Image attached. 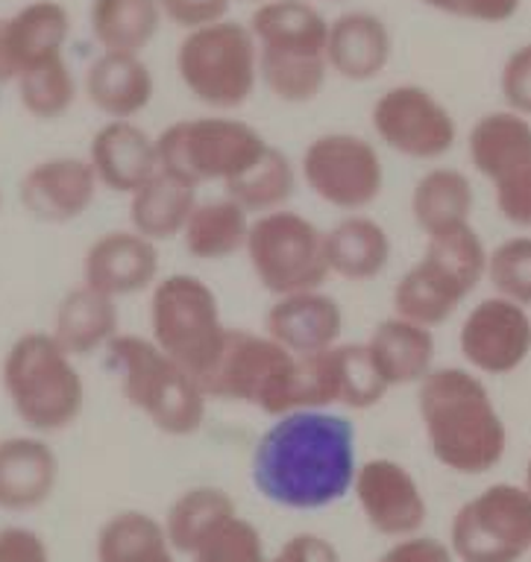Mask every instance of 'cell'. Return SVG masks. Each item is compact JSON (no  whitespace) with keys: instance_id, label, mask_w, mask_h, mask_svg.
I'll return each mask as SVG.
<instances>
[{"instance_id":"27","label":"cell","mask_w":531,"mask_h":562,"mask_svg":"<svg viewBox=\"0 0 531 562\" xmlns=\"http://www.w3.org/2000/svg\"><path fill=\"white\" fill-rule=\"evenodd\" d=\"M381 381L394 386L420 384L434 369V334L425 325H417L402 316L381 319L364 342Z\"/></svg>"},{"instance_id":"8","label":"cell","mask_w":531,"mask_h":562,"mask_svg":"<svg viewBox=\"0 0 531 562\" xmlns=\"http://www.w3.org/2000/svg\"><path fill=\"white\" fill-rule=\"evenodd\" d=\"M147 323L151 340L203 386L230 334L218 293L195 272L159 276L151 288Z\"/></svg>"},{"instance_id":"18","label":"cell","mask_w":531,"mask_h":562,"mask_svg":"<svg viewBox=\"0 0 531 562\" xmlns=\"http://www.w3.org/2000/svg\"><path fill=\"white\" fill-rule=\"evenodd\" d=\"M100 182L89 158L51 156L42 158L21 176V209L38 223L63 226L80 220L98 196Z\"/></svg>"},{"instance_id":"42","label":"cell","mask_w":531,"mask_h":562,"mask_svg":"<svg viewBox=\"0 0 531 562\" xmlns=\"http://www.w3.org/2000/svg\"><path fill=\"white\" fill-rule=\"evenodd\" d=\"M423 7L438 9L443 15L478 21V24H502L520 12L522 0H420Z\"/></svg>"},{"instance_id":"45","label":"cell","mask_w":531,"mask_h":562,"mask_svg":"<svg viewBox=\"0 0 531 562\" xmlns=\"http://www.w3.org/2000/svg\"><path fill=\"white\" fill-rule=\"evenodd\" d=\"M376 562H455V557L450 544L441 539L414 533L406 539H394V544Z\"/></svg>"},{"instance_id":"6","label":"cell","mask_w":531,"mask_h":562,"mask_svg":"<svg viewBox=\"0 0 531 562\" xmlns=\"http://www.w3.org/2000/svg\"><path fill=\"white\" fill-rule=\"evenodd\" d=\"M487 272V249L469 223L425 235L420 261L397 281L394 311L434 328L450 319Z\"/></svg>"},{"instance_id":"13","label":"cell","mask_w":531,"mask_h":562,"mask_svg":"<svg viewBox=\"0 0 531 562\" xmlns=\"http://www.w3.org/2000/svg\"><path fill=\"white\" fill-rule=\"evenodd\" d=\"M458 562H520L531 551V495L517 483H494L461 504L450 527Z\"/></svg>"},{"instance_id":"48","label":"cell","mask_w":531,"mask_h":562,"mask_svg":"<svg viewBox=\"0 0 531 562\" xmlns=\"http://www.w3.org/2000/svg\"><path fill=\"white\" fill-rule=\"evenodd\" d=\"M522 486H526V492L531 495V460H529V465H526V483H522Z\"/></svg>"},{"instance_id":"40","label":"cell","mask_w":531,"mask_h":562,"mask_svg":"<svg viewBox=\"0 0 531 562\" xmlns=\"http://www.w3.org/2000/svg\"><path fill=\"white\" fill-rule=\"evenodd\" d=\"M494 184L496 211L505 223L531 232V158L511 167Z\"/></svg>"},{"instance_id":"2","label":"cell","mask_w":531,"mask_h":562,"mask_svg":"<svg viewBox=\"0 0 531 562\" xmlns=\"http://www.w3.org/2000/svg\"><path fill=\"white\" fill-rule=\"evenodd\" d=\"M417 386V407L434 460L455 474L496 469L508 448V430L482 378L469 369L441 367Z\"/></svg>"},{"instance_id":"20","label":"cell","mask_w":531,"mask_h":562,"mask_svg":"<svg viewBox=\"0 0 531 562\" xmlns=\"http://www.w3.org/2000/svg\"><path fill=\"white\" fill-rule=\"evenodd\" d=\"M265 334L294 355H318L341 342L344 311L323 288L276 296L265 314Z\"/></svg>"},{"instance_id":"46","label":"cell","mask_w":531,"mask_h":562,"mask_svg":"<svg viewBox=\"0 0 531 562\" xmlns=\"http://www.w3.org/2000/svg\"><path fill=\"white\" fill-rule=\"evenodd\" d=\"M270 562H341V553L327 536L294 533L279 544Z\"/></svg>"},{"instance_id":"7","label":"cell","mask_w":531,"mask_h":562,"mask_svg":"<svg viewBox=\"0 0 531 562\" xmlns=\"http://www.w3.org/2000/svg\"><path fill=\"white\" fill-rule=\"evenodd\" d=\"M267 147L270 140L253 123L221 112L174 121L156 135V158L162 173L195 188L200 184L226 188L241 173H247L265 156Z\"/></svg>"},{"instance_id":"14","label":"cell","mask_w":531,"mask_h":562,"mask_svg":"<svg viewBox=\"0 0 531 562\" xmlns=\"http://www.w3.org/2000/svg\"><path fill=\"white\" fill-rule=\"evenodd\" d=\"M376 138L397 156L414 161H438L455 147V117L423 86L402 82L376 97L370 109Z\"/></svg>"},{"instance_id":"26","label":"cell","mask_w":531,"mask_h":562,"mask_svg":"<svg viewBox=\"0 0 531 562\" xmlns=\"http://www.w3.org/2000/svg\"><path fill=\"white\" fill-rule=\"evenodd\" d=\"M329 272L350 284H367L379 279L390 263V235L379 220L367 214H344L335 226L323 232Z\"/></svg>"},{"instance_id":"11","label":"cell","mask_w":531,"mask_h":562,"mask_svg":"<svg viewBox=\"0 0 531 562\" xmlns=\"http://www.w3.org/2000/svg\"><path fill=\"white\" fill-rule=\"evenodd\" d=\"M244 255L262 290L274 299L300 290H318L332 276L323 228L294 209L253 217Z\"/></svg>"},{"instance_id":"15","label":"cell","mask_w":531,"mask_h":562,"mask_svg":"<svg viewBox=\"0 0 531 562\" xmlns=\"http://www.w3.org/2000/svg\"><path fill=\"white\" fill-rule=\"evenodd\" d=\"M388 395L364 342H335L318 355H300L297 411H370Z\"/></svg>"},{"instance_id":"9","label":"cell","mask_w":531,"mask_h":562,"mask_svg":"<svg viewBox=\"0 0 531 562\" xmlns=\"http://www.w3.org/2000/svg\"><path fill=\"white\" fill-rule=\"evenodd\" d=\"M177 74L197 103L221 114L239 112L258 88V47L250 24L221 18L182 35Z\"/></svg>"},{"instance_id":"22","label":"cell","mask_w":531,"mask_h":562,"mask_svg":"<svg viewBox=\"0 0 531 562\" xmlns=\"http://www.w3.org/2000/svg\"><path fill=\"white\" fill-rule=\"evenodd\" d=\"M394 35L385 18L370 9H350L329 21L327 61L329 74L346 82H370L388 68Z\"/></svg>"},{"instance_id":"34","label":"cell","mask_w":531,"mask_h":562,"mask_svg":"<svg viewBox=\"0 0 531 562\" xmlns=\"http://www.w3.org/2000/svg\"><path fill=\"white\" fill-rule=\"evenodd\" d=\"M159 0H91L89 24L100 50L139 53L162 26Z\"/></svg>"},{"instance_id":"51","label":"cell","mask_w":531,"mask_h":562,"mask_svg":"<svg viewBox=\"0 0 531 562\" xmlns=\"http://www.w3.org/2000/svg\"><path fill=\"white\" fill-rule=\"evenodd\" d=\"M253 3H265V0H253Z\"/></svg>"},{"instance_id":"21","label":"cell","mask_w":531,"mask_h":562,"mask_svg":"<svg viewBox=\"0 0 531 562\" xmlns=\"http://www.w3.org/2000/svg\"><path fill=\"white\" fill-rule=\"evenodd\" d=\"M89 165L103 191L135 193L159 173L156 135L135 121H107L89 144Z\"/></svg>"},{"instance_id":"5","label":"cell","mask_w":531,"mask_h":562,"mask_svg":"<svg viewBox=\"0 0 531 562\" xmlns=\"http://www.w3.org/2000/svg\"><path fill=\"white\" fill-rule=\"evenodd\" d=\"M107 367L115 372L124 402L168 437H195L203 428L209 395L191 372L170 360L142 334H118L107 346Z\"/></svg>"},{"instance_id":"43","label":"cell","mask_w":531,"mask_h":562,"mask_svg":"<svg viewBox=\"0 0 531 562\" xmlns=\"http://www.w3.org/2000/svg\"><path fill=\"white\" fill-rule=\"evenodd\" d=\"M232 0H159L162 15L174 21L182 30H197V26L214 24L230 12Z\"/></svg>"},{"instance_id":"4","label":"cell","mask_w":531,"mask_h":562,"mask_svg":"<svg viewBox=\"0 0 531 562\" xmlns=\"http://www.w3.org/2000/svg\"><path fill=\"white\" fill-rule=\"evenodd\" d=\"M0 384L21 425L38 437L71 428L86 404L77 358L51 331H27L12 342L0 363Z\"/></svg>"},{"instance_id":"35","label":"cell","mask_w":531,"mask_h":562,"mask_svg":"<svg viewBox=\"0 0 531 562\" xmlns=\"http://www.w3.org/2000/svg\"><path fill=\"white\" fill-rule=\"evenodd\" d=\"M473 182L455 167H432L411 191V214L425 235L464 226L473 214Z\"/></svg>"},{"instance_id":"49","label":"cell","mask_w":531,"mask_h":562,"mask_svg":"<svg viewBox=\"0 0 531 562\" xmlns=\"http://www.w3.org/2000/svg\"><path fill=\"white\" fill-rule=\"evenodd\" d=\"M329 3H344V0H329Z\"/></svg>"},{"instance_id":"38","label":"cell","mask_w":531,"mask_h":562,"mask_svg":"<svg viewBox=\"0 0 531 562\" xmlns=\"http://www.w3.org/2000/svg\"><path fill=\"white\" fill-rule=\"evenodd\" d=\"M485 279L494 284L496 296L531 307V235L508 237L487 252Z\"/></svg>"},{"instance_id":"24","label":"cell","mask_w":531,"mask_h":562,"mask_svg":"<svg viewBox=\"0 0 531 562\" xmlns=\"http://www.w3.org/2000/svg\"><path fill=\"white\" fill-rule=\"evenodd\" d=\"M82 91L109 121H133L153 103L156 82L139 53L100 50L98 59L86 68Z\"/></svg>"},{"instance_id":"19","label":"cell","mask_w":531,"mask_h":562,"mask_svg":"<svg viewBox=\"0 0 531 562\" xmlns=\"http://www.w3.org/2000/svg\"><path fill=\"white\" fill-rule=\"evenodd\" d=\"M82 281L112 299L139 296L159 281V244L135 228H112L82 255Z\"/></svg>"},{"instance_id":"31","label":"cell","mask_w":531,"mask_h":562,"mask_svg":"<svg viewBox=\"0 0 531 562\" xmlns=\"http://www.w3.org/2000/svg\"><path fill=\"white\" fill-rule=\"evenodd\" d=\"M467 153L478 173L487 182H496L511 167L531 158V121L511 109L485 114L469 130Z\"/></svg>"},{"instance_id":"10","label":"cell","mask_w":531,"mask_h":562,"mask_svg":"<svg viewBox=\"0 0 531 562\" xmlns=\"http://www.w3.org/2000/svg\"><path fill=\"white\" fill-rule=\"evenodd\" d=\"M297 375L300 355H294L265 331L230 328L223 351L203 390L209 398L247 404L276 419L297 411Z\"/></svg>"},{"instance_id":"37","label":"cell","mask_w":531,"mask_h":562,"mask_svg":"<svg viewBox=\"0 0 531 562\" xmlns=\"http://www.w3.org/2000/svg\"><path fill=\"white\" fill-rule=\"evenodd\" d=\"M15 86H19V100L24 112L36 121H59L77 100V79H74V70L65 56L38 61L33 68L21 70Z\"/></svg>"},{"instance_id":"16","label":"cell","mask_w":531,"mask_h":562,"mask_svg":"<svg viewBox=\"0 0 531 562\" xmlns=\"http://www.w3.org/2000/svg\"><path fill=\"white\" fill-rule=\"evenodd\" d=\"M461 355L482 375H508L531 355L529 307L511 299H482L458 331Z\"/></svg>"},{"instance_id":"47","label":"cell","mask_w":531,"mask_h":562,"mask_svg":"<svg viewBox=\"0 0 531 562\" xmlns=\"http://www.w3.org/2000/svg\"><path fill=\"white\" fill-rule=\"evenodd\" d=\"M15 79H19V68H15V59H12L10 42H7V21L0 18V86L15 82Z\"/></svg>"},{"instance_id":"12","label":"cell","mask_w":531,"mask_h":562,"mask_svg":"<svg viewBox=\"0 0 531 562\" xmlns=\"http://www.w3.org/2000/svg\"><path fill=\"white\" fill-rule=\"evenodd\" d=\"M300 182L323 205L344 214H362L381 196L385 165L376 144L355 132H320L306 144Z\"/></svg>"},{"instance_id":"29","label":"cell","mask_w":531,"mask_h":562,"mask_svg":"<svg viewBox=\"0 0 531 562\" xmlns=\"http://www.w3.org/2000/svg\"><path fill=\"white\" fill-rule=\"evenodd\" d=\"M197 205V188L168 173H156L135 193H130V228L153 244L182 235L188 214Z\"/></svg>"},{"instance_id":"39","label":"cell","mask_w":531,"mask_h":562,"mask_svg":"<svg viewBox=\"0 0 531 562\" xmlns=\"http://www.w3.org/2000/svg\"><path fill=\"white\" fill-rule=\"evenodd\" d=\"M191 562H270V557L258 527L235 513L191 553Z\"/></svg>"},{"instance_id":"36","label":"cell","mask_w":531,"mask_h":562,"mask_svg":"<svg viewBox=\"0 0 531 562\" xmlns=\"http://www.w3.org/2000/svg\"><path fill=\"white\" fill-rule=\"evenodd\" d=\"M300 184V170L294 165L288 153L279 147L265 149V156L250 167L247 173H241L235 182H230L223 191L226 196L239 202L250 217L267 214V211L288 209Z\"/></svg>"},{"instance_id":"30","label":"cell","mask_w":531,"mask_h":562,"mask_svg":"<svg viewBox=\"0 0 531 562\" xmlns=\"http://www.w3.org/2000/svg\"><path fill=\"white\" fill-rule=\"evenodd\" d=\"M3 21H7V42L19 74L38 61L63 56L65 42L71 35V15L56 0H33Z\"/></svg>"},{"instance_id":"32","label":"cell","mask_w":531,"mask_h":562,"mask_svg":"<svg viewBox=\"0 0 531 562\" xmlns=\"http://www.w3.org/2000/svg\"><path fill=\"white\" fill-rule=\"evenodd\" d=\"M98 562H179L159 518L142 509H121L107 518L95 542Z\"/></svg>"},{"instance_id":"17","label":"cell","mask_w":531,"mask_h":562,"mask_svg":"<svg viewBox=\"0 0 531 562\" xmlns=\"http://www.w3.org/2000/svg\"><path fill=\"white\" fill-rule=\"evenodd\" d=\"M353 495L362 516L376 533L388 539H406L425 525L423 490L406 465L390 457H370L355 469Z\"/></svg>"},{"instance_id":"50","label":"cell","mask_w":531,"mask_h":562,"mask_svg":"<svg viewBox=\"0 0 531 562\" xmlns=\"http://www.w3.org/2000/svg\"><path fill=\"white\" fill-rule=\"evenodd\" d=\"M0 205H3V191H0Z\"/></svg>"},{"instance_id":"3","label":"cell","mask_w":531,"mask_h":562,"mask_svg":"<svg viewBox=\"0 0 531 562\" xmlns=\"http://www.w3.org/2000/svg\"><path fill=\"white\" fill-rule=\"evenodd\" d=\"M258 47V82L279 103L318 100L329 77V21L309 0H265L250 18Z\"/></svg>"},{"instance_id":"28","label":"cell","mask_w":531,"mask_h":562,"mask_svg":"<svg viewBox=\"0 0 531 562\" xmlns=\"http://www.w3.org/2000/svg\"><path fill=\"white\" fill-rule=\"evenodd\" d=\"M250 226H253V217L232 196L223 193L212 200H197L179 237L186 244V252L197 261H226V258L244 252Z\"/></svg>"},{"instance_id":"1","label":"cell","mask_w":531,"mask_h":562,"mask_svg":"<svg viewBox=\"0 0 531 562\" xmlns=\"http://www.w3.org/2000/svg\"><path fill=\"white\" fill-rule=\"evenodd\" d=\"M253 483L285 509H323L353 492L355 425L338 411L276 416L253 448Z\"/></svg>"},{"instance_id":"41","label":"cell","mask_w":531,"mask_h":562,"mask_svg":"<svg viewBox=\"0 0 531 562\" xmlns=\"http://www.w3.org/2000/svg\"><path fill=\"white\" fill-rule=\"evenodd\" d=\"M499 88L508 109L522 117H531V42L517 47L505 59L502 74H499Z\"/></svg>"},{"instance_id":"23","label":"cell","mask_w":531,"mask_h":562,"mask_svg":"<svg viewBox=\"0 0 531 562\" xmlns=\"http://www.w3.org/2000/svg\"><path fill=\"white\" fill-rule=\"evenodd\" d=\"M59 481V460L38 434L0 439V509L30 513L45 504Z\"/></svg>"},{"instance_id":"44","label":"cell","mask_w":531,"mask_h":562,"mask_svg":"<svg viewBox=\"0 0 531 562\" xmlns=\"http://www.w3.org/2000/svg\"><path fill=\"white\" fill-rule=\"evenodd\" d=\"M0 562H51L45 539L21 525L0 527Z\"/></svg>"},{"instance_id":"33","label":"cell","mask_w":531,"mask_h":562,"mask_svg":"<svg viewBox=\"0 0 531 562\" xmlns=\"http://www.w3.org/2000/svg\"><path fill=\"white\" fill-rule=\"evenodd\" d=\"M239 509H235L230 492L212 486V483H203V486H191L179 498L170 501L168 513L162 518V527H165L174 551L179 557H191Z\"/></svg>"},{"instance_id":"25","label":"cell","mask_w":531,"mask_h":562,"mask_svg":"<svg viewBox=\"0 0 531 562\" xmlns=\"http://www.w3.org/2000/svg\"><path fill=\"white\" fill-rule=\"evenodd\" d=\"M118 325H121L118 299L80 281L59 299L51 334L71 358H89V355L107 351L109 342L121 334Z\"/></svg>"}]
</instances>
